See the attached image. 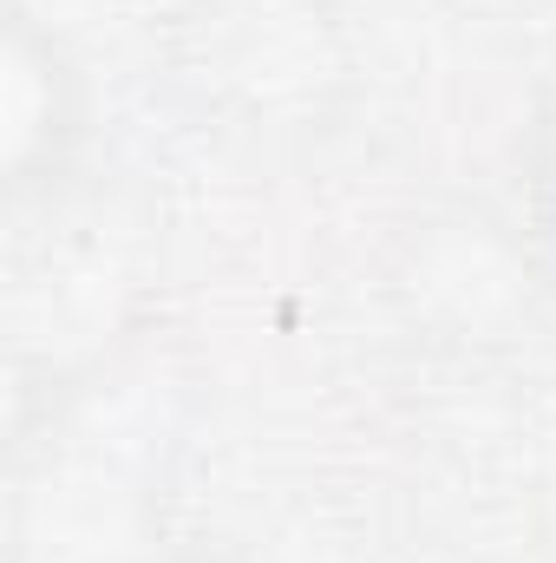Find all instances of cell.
I'll use <instances>...</instances> for the list:
<instances>
[{
  "label": "cell",
  "instance_id": "1",
  "mask_svg": "<svg viewBox=\"0 0 556 563\" xmlns=\"http://www.w3.org/2000/svg\"><path fill=\"white\" fill-rule=\"evenodd\" d=\"M86 144V73L33 20L13 13L0 40V170L13 190L59 184Z\"/></svg>",
  "mask_w": 556,
  "mask_h": 563
},
{
  "label": "cell",
  "instance_id": "2",
  "mask_svg": "<svg viewBox=\"0 0 556 563\" xmlns=\"http://www.w3.org/2000/svg\"><path fill=\"white\" fill-rule=\"evenodd\" d=\"M524 217H531L537 269L556 288V92L537 106V125L524 144Z\"/></svg>",
  "mask_w": 556,
  "mask_h": 563
}]
</instances>
